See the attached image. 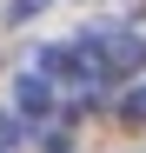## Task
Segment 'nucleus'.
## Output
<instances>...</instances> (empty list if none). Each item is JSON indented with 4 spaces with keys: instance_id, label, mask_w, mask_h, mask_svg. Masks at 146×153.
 I'll list each match as a JSON object with an SVG mask.
<instances>
[{
    "instance_id": "1",
    "label": "nucleus",
    "mask_w": 146,
    "mask_h": 153,
    "mask_svg": "<svg viewBox=\"0 0 146 153\" xmlns=\"http://www.w3.org/2000/svg\"><path fill=\"white\" fill-rule=\"evenodd\" d=\"M13 107H20V113H53V87H40V80H13Z\"/></svg>"
},
{
    "instance_id": "4",
    "label": "nucleus",
    "mask_w": 146,
    "mask_h": 153,
    "mask_svg": "<svg viewBox=\"0 0 146 153\" xmlns=\"http://www.w3.org/2000/svg\"><path fill=\"white\" fill-rule=\"evenodd\" d=\"M7 146H20V120H13V113H0V153H7Z\"/></svg>"
},
{
    "instance_id": "3",
    "label": "nucleus",
    "mask_w": 146,
    "mask_h": 153,
    "mask_svg": "<svg viewBox=\"0 0 146 153\" xmlns=\"http://www.w3.org/2000/svg\"><path fill=\"white\" fill-rule=\"evenodd\" d=\"M40 7H53V0H13V7H7V20H33Z\"/></svg>"
},
{
    "instance_id": "5",
    "label": "nucleus",
    "mask_w": 146,
    "mask_h": 153,
    "mask_svg": "<svg viewBox=\"0 0 146 153\" xmlns=\"http://www.w3.org/2000/svg\"><path fill=\"white\" fill-rule=\"evenodd\" d=\"M126 120H146V87H139V93H126Z\"/></svg>"
},
{
    "instance_id": "2",
    "label": "nucleus",
    "mask_w": 146,
    "mask_h": 153,
    "mask_svg": "<svg viewBox=\"0 0 146 153\" xmlns=\"http://www.w3.org/2000/svg\"><path fill=\"white\" fill-rule=\"evenodd\" d=\"M40 146H46V153H73V133H66V126H53V120H46V126H40Z\"/></svg>"
}]
</instances>
